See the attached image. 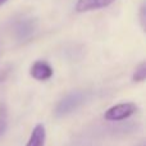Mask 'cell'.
Wrapping results in <instances>:
<instances>
[{"label": "cell", "mask_w": 146, "mask_h": 146, "mask_svg": "<svg viewBox=\"0 0 146 146\" xmlns=\"http://www.w3.org/2000/svg\"><path fill=\"white\" fill-rule=\"evenodd\" d=\"M30 73L37 81H48L53 76V68L48 62L37 60L31 66Z\"/></svg>", "instance_id": "cell-3"}, {"label": "cell", "mask_w": 146, "mask_h": 146, "mask_svg": "<svg viewBox=\"0 0 146 146\" xmlns=\"http://www.w3.org/2000/svg\"><path fill=\"white\" fill-rule=\"evenodd\" d=\"M8 0H0V5H3V4H5Z\"/></svg>", "instance_id": "cell-10"}, {"label": "cell", "mask_w": 146, "mask_h": 146, "mask_svg": "<svg viewBox=\"0 0 146 146\" xmlns=\"http://www.w3.org/2000/svg\"><path fill=\"white\" fill-rule=\"evenodd\" d=\"M86 100V94L82 91H73V92L68 94L67 96H64L60 101L58 103V105L55 106V115L58 118L64 117L67 114L72 113L73 110L78 108L83 101Z\"/></svg>", "instance_id": "cell-1"}, {"label": "cell", "mask_w": 146, "mask_h": 146, "mask_svg": "<svg viewBox=\"0 0 146 146\" xmlns=\"http://www.w3.org/2000/svg\"><path fill=\"white\" fill-rule=\"evenodd\" d=\"M33 30H35V23H33L32 19H22L15 25L14 27V32L15 36L21 40L23 38H27L32 35Z\"/></svg>", "instance_id": "cell-6"}, {"label": "cell", "mask_w": 146, "mask_h": 146, "mask_svg": "<svg viewBox=\"0 0 146 146\" xmlns=\"http://www.w3.org/2000/svg\"><path fill=\"white\" fill-rule=\"evenodd\" d=\"M7 128V109L4 105H0V135L4 133Z\"/></svg>", "instance_id": "cell-8"}, {"label": "cell", "mask_w": 146, "mask_h": 146, "mask_svg": "<svg viewBox=\"0 0 146 146\" xmlns=\"http://www.w3.org/2000/svg\"><path fill=\"white\" fill-rule=\"evenodd\" d=\"M145 77H146V64L145 62H142L133 73V81L135 82H141V81L145 80Z\"/></svg>", "instance_id": "cell-7"}, {"label": "cell", "mask_w": 146, "mask_h": 146, "mask_svg": "<svg viewBox=\"0 0 146 146\" xmlns=\"http://www.w3.org/2000/svg\"><path fill=\"white\" fill-rule=\"evenodd\" d=\"M114 0H77L76 10L78 13L91 12V10H98L101 8H105L110 5Z\"/></svg>", "instance_id": "cell-4"}, {"label": "cell", "mask_w": 146, "mask_h": 146, "mask_svg": "<svg viewBox=\"0 0 146 146\" xmlns=\"http://www.w3.org/2000/svg\"><path fill=\"white\" fill-rule=\"evenodd\" d=\"M46 129L44 124H36L31 132V136L26 146H45Z\"/></svg>", "instance_id": "cell-5"}, {"label": "cell", "mask_w": 146, "mask_h": 146, "mask_svg": "<svg viewBox=\"0 0 146 146\" xmlns=\"http://www.w3.org/2000/svg\"><path fill=\"white\" fill-rule=\"evenodd\" d=\"M145 15H146V9L145 5H142L141 9H140V23H141L142 28H145Z\"/></svg>", "instance_id": "cell-9"}, {"label": "cell", "mask_w": 146, "mask_h": 146, "mask_svg": "<svg viewBox=\"0 0 146 146\" xmlns=\"http://www.w3.org/2000/svg\"><path fill=\"white\" fill-rule=\"evenodd\" d=\"M137 110V105L133 103H121L113 105L111 108H109L108 110L104 114V118L106 121H111V122H117V121H123L127 119L135 114Z\"/></svg>", "instance_id": "cell-2"}]
</instances>
